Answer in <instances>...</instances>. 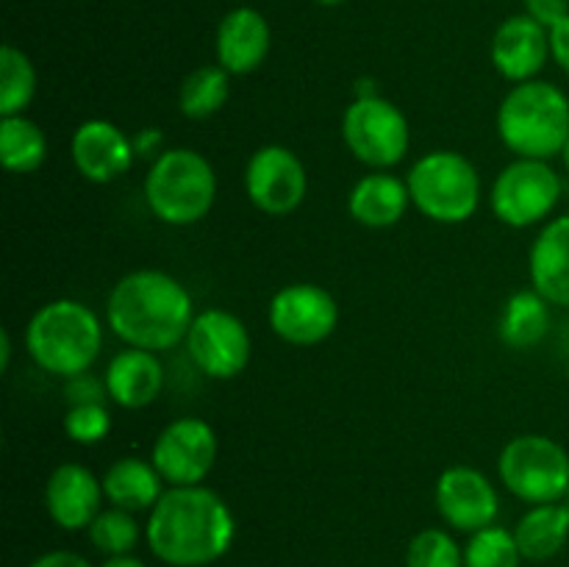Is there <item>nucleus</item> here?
<instances>
[{
	"label": "nucleus",
	"instance_id": "obj_1",
	"mask_svg": "<svg viewBox=\"0 0 569 567\" xmlns=\"http://www.w3.org/2000/svg\"><path fill=\"white\" fill-rule=\"evenodd\" d=\"M237 517L220 493L203 487H167L144 523L150 554L170 567H206L231 550Z\"/></svg>",
	"mask_w": 569,
	"mask_h": 567
},
{
	"label": "nucleus",
	"instance_id": "obj_2",
	"mask_svg": "<svg viewBox=\"0 0 569 567\" xmlns=\"http://www.w3.org/2000/svg\"><path fill=\"white\" fill-rule=\"evenodd\" d=\"M192 292L176 276L153 267L131 270L111 287L106 322L120 342L167 354L187 339L194 320Z\"/></svg>",
	"mask_w": 569,
	"mask_h": 567
},
{
	"label": "nucleus",
	"instance_id": "obj_3",
	"mask_svg": "<svg viewBox=\"0 0 569 567\" xmlns=\"http://www.w3.org/2000/svg\"><path fill=\"white\" fill-rule=\"evenodd\" d=\"M26 350L39 370L67 381L89 372L98 361L103 350V322L83 300H48L28 320Z\"/></svg>",
	"mask_w": 569,
	"mask_h": 567
},
{
	"label": "nucleus",
	"instance_id": "obj_4",
	"mask_svg": "<svg viewBox=\"0 0 569 567\" xmlns=\"http://www.w3.org/2000/svg\"><path fill=\"white\" fill-rule=\"evenodd\" d=\"M495 126L517 159H556L569 139V94L545 78L515 83L500 100Z\"/></svg>",
	"mask_w": 569,
	"mask_h": 567
},
{
	"label": "nucleus",
	"instance_id": "obj_5",
	"mask_svg": "<svg viewBox=\"0 0 569 567\" xmlns=\"http://www.w3.org/2000/svg\"><path fill=\"white\" fill-rule=\"evenodd\" d=\"M142 195L150 215L164 226H194L214 209L217 172L200 150L167 148L150 161Z\"/></svg>",
	"mask_w": 569,
	"mask_h": 567
},
{
	"label": "nucleus",
	"instance_id": "obj_6",
	"mask_svg": "<svg viewBox=\"0 0 569 567\" xmlns=\"http://www.w3.org/2000/svg\"><path fill=\"white\" fill-rule=\"evenodd\" d=\"M411 206L439 226H461L476 217L483 183L478 167L459 150H428L406 172Z\"/></svg>",
	"mask_w": 569,
	"mask_h": 567
},
{
	"label": "nucleus",
	"instance_id": "obj_7",
	"mask_svg": "<svg viewBox=\"0 0 569 567\" xmlns=\"http://www.w3.org/2000/svg\"><path fill=\"white\" fill-rule=\"evenodd\" d=\"M498 476L522 504H559L569 489V454L548 434H520L500 450Z\"/></svg>",
	"mask_w": 569,
	"mask_h": 567
},
{
	"label": "nucleus",
	"instance_id": "obj_8",
	"mask_svg": "<svg viewBox=\"0 0 569 567\" xmlns=\"http://www.w3.org/2000/svg\"><path fill=\"white\" fill-rule=\"evenodd\" d=\"M342 142L370 170H392L409 156L411 128L400 106L383 94L353 98L342 115Z\"/></svg>",
	"mask_w": 569,
	"mask_h": 567
},
{
	"label": "nucleus",
	"instance_id": "obj_9",
	"mask_svg": "<svg viewBox=\"0 0 569 567\" xmlns=\"http://www.w3.org/2000/svg\"><path fill=\"white\" fill-rule=\"evenodd\" d=\"M561 200V176L542 159H511L495 176L489 189L492 215L503 226L533 228L553 220V211Z\"/></svg>",
	"mask_w": 569,
	"mask_h": 567
},
{
	"label": "nucleus",
	"instance_id": "obj_10",
	"mask_svg": "<svg viewBox=\"0 0 569 567\" xmlns=\"http://www.w3.org/2000/svg\"><path fill=\"white\" fill-rule=\"evenodd\" d=\"M244 195L267 217H289L309 195V172L303 159L287 145H261L244 165Z\"/></svg>",
	"mask_w": 569,
	"mask_h": 567
},
{
	"label": "nucleus",
	"instance_id": "obj_11",
	"mask_svg": "<svg viewBox=\"0 0 569 567\" xmlns=\"http://www.w3.org/2000/svg\"><path fill=\"white\" fill-rule=\"evenodd\" d=\"M217 456H220V439L214 426L203 417H178L167 422L150 448V461L167 487L203 484L214 470Z\"/></svg>",
	"mask_w": 569,
	"mask_h": 567
},
{
	"label": "nucleus",
	"instance_id": "obj_12",
	"mask_svg": "<svg viewBox=\"0 0 569 567\" xmlns=\"http://www.w3.org/2000/svg\"><path fill=\"white\" fill-rule=\"evenodd\" d=\"M187 354L206 378L231 381L242 376L250 365L253 339L248 326L228 309H200L189 326Z\"/></svg>",
	"mask_w": 569,
	"mask_h": 567
},
{
	"label": "nucleus",
	"instance_id": "obj_13",
	"mask_svg": "<svg viewBox=\"0 0 569 567\" xmlns=\"http://www.w3.org/2000/svg\"><path fill=\"white\" fill-rule=\"evenodd\" d=\"M267 322L272 334L295 348L320 345L337 331L339 304L326 287L311 281H295L278 289L267 306Z\"/></svg>",
	"mask_w": 569,
	"mask_h": 567
},
{
	"label": "nucleus",
	"instance_id": "obj_14",
	"mask_svg": "<svg viewBox=\"0 0 569 567\" xmlns=\"http://www.w3.org/2000/svg\"><path fill=\"white\" fill-rule=\"evenodd\" d=\"M433 504L450 528L476 534L495 526L500 515V495L487 472L470 465H453L439 472Z\"/></svg>",
	"mask_w": 569,
	"mask_h": 567
},
{
	"label": "nucleus",
	"instance_id": "obj_15",
	"mask_svg": "<svg viewBox=\"0 0 569 567\" xmlns=\"http://www.w3.org/2000/svg\"><path fill=\"white\" fill-rule=\"evenodd\" d=\"M70 156L78 176L89 183L120 181L137 161L133 137H128L117 122L92 117L72 131Z\"/></svg>",
	"mask_w": 569,
	"mask_h": 567
},
{
	"label": "nucleus",
	"instance_id": "obj_16",
	"mask_svg": "<svg viewBox=\"0 0 569 567\" xmlns=\"http://www.w3.org/2000/svg\"><path fill=\"white\" fill-rule=\"evenodd\" d=\"M489 61L511 87L533 81L550 61V31L526 11L506 17L492 33Z\"/></svg>",
	"mask_w": 569,
	"mask_h": 567
},
{
	"label": "nucleus",
	"instance_id": "obj_17",
	"mask_svg": "<svg viewBox=\"0 0 569 567\" xmlns=\"http://www.w3.org/2000/svg\"><path fill=\"white\" fill-rule=\"evenodd\" d=\"M103 481L81 461H61L44 484V509L64 531H83L103 511Z\"/></svg>",
	"mask_w": 569,
	"mask_h": 567
},
{
	"label": "nucleus",
	"instance_id": "obj_18",
	"mask_svg": "<svg viewBox=\"0 0 569 567\" xmlns=\"http://www.w3.org/2000/svg\"><path fill=\"white\" fill-rule=\"evenodd\" d=\"M272 48V28L253 6L231 9L214 33V59L228 76H250L267 61Z\"/></svg>",
	"mask_w": 569,
	"mask_h": 567
},
{
	"label": "nucleus",
	"instance_id": "obj_19",
	"mask_svg": "<svg viewBox=\"0 0 569 567\" xmlns=\"http://www.w3.org/2000/svg\"><path fill=\"white\" fill-rule=\"evenodd\" d=\"M103 381L111 404L120 409H148L164 389V365L153 350L126 345L106 365Z\"/></svg>",
	"mask_w": 569,
	"mask_h": 567
},
{
	"label": "nucleus",
	"instance_id": "obj_20",
	"mask_svg": "<svg viewBox=\"0 0 569 567\" xmlns=\"http://www.w3.org/2000/svg\"><path fill=\"white\" fill-rule=\"evenodd\" d=\"M531 287L559 309H569V215L553 217L537 233L528 253Z\"/></svg>",
	"mask_w": 569,
	"mask_h": 567
},
{
	"label": "nucleus",
	"instance_id": "obj_21",
	"mask_svg": "<svg viewBox=\"0 0 569 567\" xmlns=\"http://www.w3.org/2000/svg\"><path fill=\"white\" fill-rule=\"evenodd\" d=\"M411 206L406 178L389 170H370L350 187L348 215L365 228H392Z\"/></svg>",
	"mask_w": 569,
	"mask_h": 567
},
{
	"label": "nucleus",
	"instance_id": "obj_22",
	"mask_svg": "<svg viewBox=\"0 0 569 567\" xmlns=\"http://www.w3.org/2000/svg\"><path fill=\"white\" fill-rule=\"evenodd\" d=\"M103 481V495L109 506L126 509L139 515V511H150L156 500L164 495L167 484L159 476L156 465L142 456H120L106 467L100 476Z\"/></svg>",
	"mask_w": 569,
	"mask_h": 567
},
{
	"label": "nucleus",
	"instance_id": "obj_23",
	"mask_svg": "<svg viewBox=\"0 0 569 567\" xmlns=\"http://www.w3.org/2000/svg\"><path fill=\"white\" fill-rule=\"evenodd\" d=\"M553 328V304L537 289H520L503 304L498 337L509 350H531L545 342Z\"/></svg>",
	"mask_w": 569,
	"mask_h": 567
},
{
	"label": "nucleus",
	"instance_id": "obj_24",
	"mask_svg": "<svg viewBox=\"0 0 569 567\" xmlns=\"http://www.w3.org/2000/svg\"><path fill=\"white\" fill-rule=\"evenodd\" d=\"M515 539L520 545L522 559L548 561L561 554L569 539V504H542L531 506L526 515L517 520Z\"/></svg>",
	"mask_w": 569,
	"mask_h": 567
},
{
	"label": "nucleus",
	"instance_id": "obj_25",
	"mask_svg": "<svg viewBox=\"0 0 569 567\" xmlns=\"http://www.w3.org/2000/svg\"><path fill=\"white\" fill-rule=\"evenodd\" d=\"M0 161L14 176H31L48 161V137L28 115L0 117Z\"/></svg>",
	"mask_w": 569,
	"mask_h": 567
},
{
	"label": "nucleus",
	"instance_id": "obj_26",
	"mask_svg": "<svg viewBox=\"0 0 569 567\" xmlns=\"http://www.w3.org/2000/svg\"><path fill=\"white\" fill-rule=\"evenodd\" d=\"M228 94H231V76L220 64L194 67L178 89V111L187 120H209L217 111H222Z\"/></svg>",
	"mask_w": 569,
	"mask_h": 567
},
{
	"label": "nucleus",
	"instance_id": "obj_27",
	"mask_svg": "<svg viewBox=\"0 0 569 567\" xmlns=\"http://www.w3.org/2000/svg\"><path fill=\"white\" fill-rule=\"evenodd\" d=\"M39 89L37 67L31 56L17 44L0 48V117L26 115Z\"/></svg>",
	"mask_w": 569,
	"mask_h": 567
},
{
	"label": "nucleus",
	"instance_id": "obj_28",
	"mask_svg": "<svg viewBox=\"0 0 569 567\" xmlns=\"http://www.w3.org/2000/svg\"><path fill=\"white\" fill-rule=\"evenodd\" d=\"M89 531V543L94 545V550L103 556H122L133 554V548L142 539L144 528L137 523V515L126 509H117V506H109V509L100 511L92 520Z\"/></svg>",
	"mask_w": 569,
	"mask_h": 567
},
{
	"label": "nucleus",
	"instance_id": "obj_29",
	"mask_svg": "<svg viewBox=\"0 0 569 567\" xmlns=\"http://www.w3.org/2000/svg\"><path fill=\"white\" fill-rule=\"evenodd\" d=\"M522 554L515 531L503 526H487L470 534L465 545V567H520Z\"/></svg>",
	"mask_w": 569,
	"mask_h": 567
},
{
	"label": "nucleus",
	"instance_id": "obj_30",
	"mask_svg": "<svg viewBox=\"0 0 569 567\" xmlns=\"http://www.w3.org/2000/svg\"><path fill=\"white\" fill-rule=\"evenodd\" d=\"M406 567H465V548L445 528H422L406 548Z\"/></svg>",
	"mask_w": 569,
	"mask_h": 567
},
{
	"label": "nucleus",
	"instance_id": "obj_31",
	"mask_svg": "<svg viewBox=\"0 0 569 567\" xmlns=\"http://www.w3.org/2000/svg\"><path fill=\"white\" fill-rule=\"evenodd\" d=\"M64 431L76 445H98L111 431V411L106 404H78L64 415Z\"/></svg>",
	"mask_w": 569,
	"mask_h": 567
},
{
	"label": "nucleus",
	"instance_id": "obj_32",
	"mask_svg": "<svg viewBox=\"0 0 569 567\" xmlns=\"http://www.w3.org/2000/svg\"><path fill=\"white\" fill-rule=\"evenodd\" d=\"M64 398L70 406L78 404H109V389L103 378H94L92 372H81L64 381Z\"/></svg>",
	"mask_w": 569,
	"mask_h": 567
},
{
	"label": "nucleus",
	"instance_id": "obj_33",
	"mask_svg": "<svg viewBox=\"0 0 569 567\" xmlns=\"http://www.w3.org/2000/svg\"><path fill=\"white\" fill-rule=\"evenodd\" d=\"M522 3H526V14L533 17L548 31L569 17V0H522Z\"/></svg>",
	"mask_w": 569,
	"mask_h": 567
},
{
	"label": "nucleus",
	"instance_id": "obj_34",
	"mask_svg": "<svg viewBox=\"0 0 569 567\" xmlns=\"http://www.w3.org/2000/svg\"><path fill=\"white\" fill-rule=\"evenodd\" d=\"M133 150H137V159L142 156V159H150L153 161L156 156L164 153V133H161V128H139L137 133H133Z\"/></svg>",
	"mask_w": 569,
	"mask_h": 567
},
{
	"label": "nucleus",
	"instance_id": "obj_35",
	"mask_svg": "<svg viewBox=\"0 0 569 567\" xmlns=\"http://www.w3.org/2000/svg\"><path fill=\"white\" fill-rule=\"evenodd\" d=\"M550 59L569 76V17H565L556 28H550Z\"/></svg>",
	"mask_w": 569,
	"mask_h": 567
},
{
	"label": "nucleus",
	"instance_id": "obj_36",
	"mask_svg": "<svg viewBox=\"0 0 569 567\" xmlns=\"http://www.w3.org/2000/svg\"><path fill=\"white\" fill-rule=\"evenodd\" d=\"M31 567H92L89 559H83L81 554H72V550H48V554L37 556L31 561Z\"/></svg>",
	"mask_w": 569,
	"mask_h": 567
},
{
	"label": "nucleus",
	"instance_id": "obj_37",
	"mask_svg": "<svg viewBox=\"0 0 569 567\" xmlns=\"http://www.w3.org/2000/svg\"><path fill=\"white\" fill-rule=\"evenodd\" d=\"M11 367V334L9 328H0V370L9 372Z\"/></svg>",
	"mask_w": 569,
	"mask_h": 567
},
{
	"label": "nucleus",
	"instance_id": "obj_38",
	"mask_svg": "<svg viewBox=\"0 0 569 567\" xmlns=\"http://www.w3.org/2000/svg\"><path fill=\"white\" fill-rule=\"evenodd\" d=\"M100 567H148L139 556L122 554V556H106V561Z\"/></svg>",
	"mask_w": 569,
	"mask_h": 567
},
{
	"label": "nucleus",
	"instance_id": "obj_39",
	"mask_svg": "<svg viewBox=\"0 0 569 567\" xmlns=\"http://www.w3.org/2000/svg\"><path fill=\"white\" fill-rule=\"evenodd\" d=\"M372 94H381L378 92L376 78H359V81H353V98H372Z\"/></svg>",
	"mask_w": 569,
	"mask_h": 567
},
{
	"label": "nucleus",
	"instance_id": "obj_40",
	"mask_svg": "<svg viewBox=\"0 0 569 567\" xmlns=\"http://www.w3.org/2000/svg\"><path fill=\"white\" fill-rule=\"evenodd\" d=\"M561 161H565V170L569 172V139H567L565 150H561Z\"/></svg>",
	"mask_w": 569,
	"mask_h": 567
},
{
	"label": "nucleus",
	"instance_id": "obj_41",
	"mask_svg": "<svg viewBox=\"0 0 569 567\" xmlns=\"http://www.w3.org/2000/svg\"><path fill=\"white\" fill-rule=\"evenodd\" d=\"M315 3H320V6H342V3H348V0H315Z\"/></svg>",
	"mask_w": 569,
	"mask_h": 567
},
{
	"label": "nucleus",
	"instance_id": "obj_42",
	"mask_svg": "<svg viewBox=\"0 0 569 567\" xmlns=\"http://www.w3.org/2000/svg\"><path fill=\"white\" fill-rule=\"evenodd\" d=\"M565 500H567V504H569V489H567V498H565Z\"/></svg>",
	"mask_w": 569,
	"mask_h": 567
},
{
	"label": "nucleus",
	"instance_id": "obj_43",
	"mask_svg": "<svg viewBox=\"0 0 569 567\" xmlns=\"http://www.w3.org/2000/svg\"><path fill=\"white\" fill-rule=\"evenodd\" d=\"M567 378H569V367H567Z\"/></svg>",
	"mask_w": 569,
	"mask_h": 567
}]
</instances>
